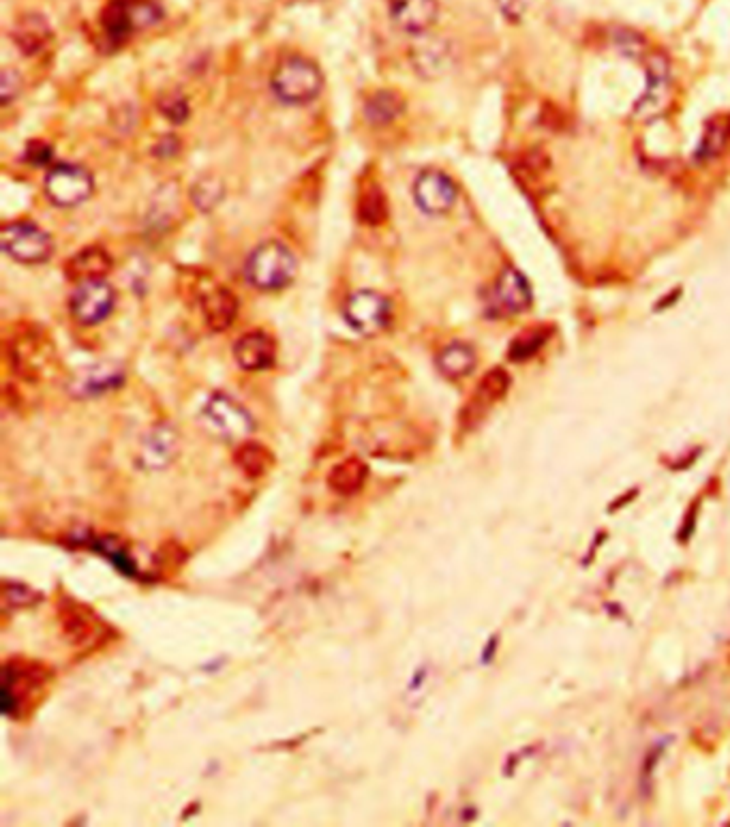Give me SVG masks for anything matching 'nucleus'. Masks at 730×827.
Returning a JSON list of instances; mask_svg holds the SVG:
<instances>
[{
	"label": "nucleus",
	"mask_w": 730,
	"mask_h": 827,
	"mask_svg": "<svg viewBox=\"0 0 730 827\" xmlns=\"http://www.w3.org/2000/svg\"><path fill=\"white\" fill-rule=\"evenodd\" d=\"M161 18L163 11L155 0H114L103 13V28L112 43H123Z\"/></svg>",
	"instance_id": "4"
},
{
	"label": "nucleus",
	"mask_w": 730,
	"mask_h": 827,
	"mask_svg": "<svg viewBox=\"0 0 730 827\" xmlns=\"http://www.w3.org/2000/svg\"><path fill=\"white\" fill-rule=\"evenodd\" d=\"M45 195L60 208H73L86 202L95 189L93 174L82 165L58 163L45 176Z\"/></svg>",
	"instance_id": "5"
},
{
	"label": "nucleus",
	"mask_w": 730,
	"mask_h": 827,
	"mask_svg": "<svg viewBox=\"0 0 730 827\" xmlns=\"http://www.w3.org/2000/svg\"><path fill=\"white\" fill-rule=\"evenodd\" d=\"M3 598H5V605H9V607L26 609V607L37 605L41 600V594L35 592L33 588H28L26 583L5 581L3 583Z\"/></svg>",
	"instance_id": "30"
},
{
	"label": "nucleus",
	"mask_w": 730,
	"mask_h": 827,
	"mask_svg": "<svg viewBox=\"0 0 730 827\" xmlns=\"http://www.w3.org/2000/svg\"><path fill=\"white\" fill-rule=\"evenodd\" d=\"M225 198V185L217 176H202L191 187V200L200 213H212Z\"/></svg>",
	"instance_id": "28"
},
{
	"label": "nucleus",
	"mask_w": 730,
	"mask_h": 827,
	"mask_svg": "<svg viewBox=\"0 0 730 827\" xmlns=\"http://www.w3.org/2000/svg\"><path fill=\"white\" fill-rule=\"evenodd\" d=\"M343 318L358 335H377L390 322V300L375 290H358L347 296Z\"/></svg>",
	"instance_id": "7"
},
{
	"label": "nucleus",
	"mask_w": 730,
	"mask_h": 827,
	"mask_svg": "<svg viewBox=\"0 0 730 827\" xmlns=\"http://www.w3.org/2000/svg\"><path fill=\"white\" fill-rule=\"evenodd\" d=\"M54 680V671L39 660L11 658L5 663L3 710L9 718L22 720L45 697Z\"/></svg>",
	"instance_id": "1"
},
{
	"label": "nucleus",
	"mask_w": 730,
	"mask_h": 827,
	"mask_svg": "<svg viewBox=\"0 0 730 827\" xmlns=\"http://www.w3.org/2000/svg\"><path fill=\"white\" fill-rule=\"evenodd\" d=\"M495 3H497L499 11L504 13L506 20L521 22L534 0H495Z\"/></svg>",
	"instance_id": "35"
},
{
	"label": "nucleus",
	"mask_w": 730,
	"mask_h": 827,
	"mask_svg": "<svg viewBox=\"0 0 730 827\" xmlns=\"http://www.w3.org/2000/svg\"><path fill=\"white\" fill-rule=\"evenodd\" d=\"M272 93L287 105H304L319 97L324 88V75L313 60L304 56H287L272 71Z\"/></svg>",
	"instance_id": "3"
},
{
	"label": "nucleus",
	"mask_w": 730,
	"mask_h": 827,
	"mask_svg": "<svg viewBox=\"0 0 730 827\" xmlns=\"http://www.w3.org/2000/svg\"><path fill=\"white\" fill-rule=\"evenodd\" d=\"M234 358L240 369L266 371L277 363V343L262 330H251L236 341Z\"/></svg>",
	"instance_id": "16"
},
{
	"label": "nucleus",
	"mask_w": 730,
	"mask_h": 827,
	"mask_svg": "<svg viewBox=\"0 0 730 827\" xmlns=\"http://www.w3.org/2000/svg\"><path fill=\"white\" fill-rule=\"evenodd\" d=\"M510 388V375L504 369H493L482 378L478 384L474 397L467 403V408L461 414V423L465 429H474L484 414L489 412L497 401L506 397Z\"/></svg>",
	"instance_id": "14"
},
{
	"label": "nucleus",
	"mask_w": 730,
	"mask_h": 827,
	"mask_svg": "<svg viewBox=\"0 0 730 827\" xmlns=\"http://www.w3.org/2000/svg\"><path fill=\"white\" fill-rule=\"evenodd\" d=\"M412 60H414V67L418 69L420 75H424V78H435V75L444 73V69L450 63L448 43L439 41V39L422 41V43L416 45Z\"/></svg>",
	"instance_id": "25"
},
{
	"label": "nucleus",
	"mask_w": 730,
	"mask_h": 827,
	"mask_svg": "<svg viewBox=\"0 0 730 827\" xmlns=\"http://www.w3.org/2000/svg\"><path fill=\"white\" fill-rule=\"evenodd\" d=\"M234 463H236L238 472L247 480H260L272 468H275L277 457L266 444L249 440V442H242L234 450Z\"/></svg>",
	"instance_id": "19"
},
{
	"label": "nucleus",
	"mask_w": 730,
	"mask_h": 827,
	"mask_svg": "<svg viewBox=\"0 0 730 827\" xmlns=\"http://www.w3.org/2000/svg\"><path fill=\"white\" fill-rule=\"evenodd\" d=\"M58 620L60 628H63V635L67 643L71 645H90L101 639V633L105 630V624L101 622L99 615L78 603L75 598H63L58 605Z\"/></svg>",
	"instance_id": "11"
},
{
	"label": "nucleus",
	"mask_w": 730,
	"mask_h": 827,
	"mask_svg": "<svg viewBox=\"0 0 730 827\" xmlns=\"http://www.w3.org/2000/svg\"><path fill=\"white\" fill-rule=\"evenodd\" d=\"M178 148H180V142H178L176 135H165V138H161V142L157 144L155 153L161 159H172L178 153Z\"/></svg>",
	"instance_id": "36"
},
{
	"label": "nucleus",
	"mask_w": 730,
	"mask_h": 827,
	"mask_svg": "<svg viewBox=\"0 0 730 827\" xmlns=\"http://www.w3.org/2000/svg\"><path fill=\"white\" fill-rule=\"evenodd\" d=\"M728 140H730L728 120H726V123H724V120H720V118L711 120V123L707 125V129H705V133H703L701 144H698V148H696V155H694L696 161H698V163H707V161H711V159L720 157L722 150H724L726 144H728Z\"/></svg>",
	"instance_id": "27"
},
{
	"label": "nucleus",
	"mask_w": 730,
	"mask_h": 827,
	"mask_svg": "<svg viewBox=\"0 0 730 827\" xmlns=\"http://www.w3.org/2000/svg\"><path fill=\"white\" fill-rule=\"evenodd\" d=\"M202 309L206 324L215 330V333H221V330H227L236 320L238 300L227 288H215L204 296Z\"/></svg>",
	"instance_id": "23"
},
{
	"label": "nucleus",
	"mask_w": 730,
	"mask_h": 827,
	"mask_svg": "<svg viewBox=\"0 0 730 827\" xmlns=\"http://www.w3.org/2000/svg\"><path fill=\"white\" fill-rule=\"evenodd\" d=\"M298 262L290 247L277 240L262 243L247 258L245 277L257 290L275 292L290 285L296 277Z\"/></svg>",
	"instance_id": "2"
},
{
	"label": "nucleus",
	"mask_w": 730,
	"mask_h": 827,
	"mask_svg": "<svg viewBox=\"0 0 730 827\" xmlns=\"http://www.w3.org/2000/svg\"><path fill=\"white\" fill-rule=\"evenodd\" d=\"M3 251L20 264H43L54 253V240L35 223L15 221L3 228Z\"/></svg>",
	"instance_id": "6"
},
{
	"label": "nucleus",
	"mask_w": 730,
	"mask_h": 827,
	"mask_svg": "<svg viewBox=\"0 0 730 827\" xmlns=\"http://www.w3.org/2000/svg\"><path fill=\"white\" fill-rule=\"evenodd\" d=\"M50 39H52V28L48 20H45L39 13L22 15L18 24H15L13 28V41L26 56L41 52L45 45L50 43Z\"/></svg>",
	"instance_id": "22"
},
{
	"label": "nucleus",
	"mask_w": 730,
	"mask_h": 827,
	"mask_svg": "<svg viewBox=\"0 0 730 827\" xmlns=\"http://www.w3.org/2000/svg\"><path fill=\"white\" fill-rule=\"evenodd\" d=\"M390 18L407 35L429 33L439 18L437 0H392Z\"/></svg>",
	"instance_id": "15"
},
{
	"label": "nucleus",
	"mask_w": 730,
	"mask_h": 827,
	"mask_svg": "<svg viewBox=\"0 0 730 827\" xmlns=\"http://www.w3.org/2000/svg\"><path fill=\"white\" fill-rule=\"evenodd\" d=\"M114 262L110 253L101 247H88L73 255L67 264V277L71 281H90V279H105L112 270Z\"/></svg>",
	"instance_id": "21"
},
{
	"label": "nucleus",
	"mask_w": 730,
	"mask_h": 827,
	"mask_svg": "<svg viewBox=\"0 0 730 827\" xmlns=\"http://www.w3.org/2000/svg\"><path fill=\"white\" fill-rule=\"evenodd\" d=\"M369 478V465L364 463L360 457H347L345 461L337 463L328 472V487L341 498H352L364 485H367Z\"/></svg>",
	"instance_id": "18"
},
{
	"label": "nucleus",
	"mask_w": 730,
	"mask_h": 827,
	"mask_svg": "<svg viewBox=\"0 0 730 827\" xmlns=\"http://www.w3.org/2000/svg\"><path fill=\"white\" fill-rule=\"evenodd\" d=\"M551 337V330L546 328H531L527 333H523L521 337H516L510 345L508 350V358L512 363H525V360L534 358L542 348L544 343L549 341Z\"/></svg>",
	"instance_id": "29"
},
{
	"label": "nucleus",
	"mask_w": 730,
	"mask_h": 827,
	"mask_svg": "<svg viewBox=\"0 0 730 827\" xmlns=\"http://www.w3.org/2000/svg\"><path fill=\"white\" fill-rule=\"evenodd\" d=\"M478 356L476 350L471 348L469 343L454 341L448 343L444 350H441L435 358L437 371L448 380H463L467 375L476 369Z\"/></svg>",
	"instance_id": "20"
},
{
	"label": "nucleus",
	"mask_w": 730,
	"mask_h": 827,
	"mask_svg": "<svg viewBox=\"0 0 730 827\" xmlns=\"http://www.w3.org/2000/svg\"><path fill=\"white\" fill-rule=\"evenodd\" d=\"M204 416L225 438H242L255 429L251 414L225 393H215L206 401Z\"/></svg>",
	"instance_id": "13"
},
{
	"label": "nucleus",
	"mask_w": 730,
	"mask_h": 827,
	"mask_svg": "<svg viewBox=\"0 0 730 827\" xmlns=\"http://www.w3.org/2000/svg\"><path fill=\"white\" fill-rule=\"evenodd\" d=\"M414 200L424 215L441 217L452 210L459 198V189L452 178L439 170H424L414 183Z\"/></svg>",
	"instance_id": "10"
},
{
	"label": "nucleus",
	"mask_w": 730,
	"mask_h": 827,
	"mask_svg": "<svg viewBox=\"0 0 730 827\" xmlns=\"http://www.w3.org/2000/svg\"><path fill=\"white\" fill-rule=\"evenodd\" d=\"M534 303V292L527 277L519 268L506 266L495 281V288L491 294V307L499 315H519L527 311Z\"/></svg>",
	"instance_id": "12"
},
{
	"label": "nucleus",
	"mask_w": 730,
	"mask_h": 827,
	"mask_svg": "<svg viewBox=\"0 0 730 827\" xmlns=\"http://www.w3.org/2000/svg\"><path fill=\"white\" fill-rule=\"evenodd\" d=\"M645 67H647V88L634 103V116L649 120L653 116H658L666 108L668 99H671L673 75H671V63H668V58L662 54H649L645 60Z\"/></svg>",
	"instance_id": "9"
},
{
	"label": "nucleus",
	"mask_w": 730,
	"mask_h": 827,
	"mask_svg": "<svg viewBox=\"0 0 730 827\" xmlns=\"http://www.w3.org/2000/svg\"><path fill=\"white\" fill-rule=\"evenodd\" d=\"M405 110V101L399 93L394 90H379L373 97H369L367 105H364V116H367L369 123L384 127L392 120H397Z\"/></svg>",
	"instance_id": "26"
},
{
	"label": "nucleus",
	"mask_w": 730,
	"mask_h": 827,
	"mask_svg": "<svg viewBox=\"0 0 730 827\" xmlns=\"http://www.w3.org/2000/svg\"><path fill=\"white\" fill-rule=\"evenodd\" d=\"M178 433L172 425L161 423L157 427H152L150 433L146 435V440L142 444V455L140 461L146 468H165L167 463L174 461L176 453H178Z\"/></svg>",
	"instance_id": "17"
},
{
	"label": "nucleus",
	"mask_w": 730,
	"mask_h": 827,
	"mask_svg": "<svg viewBox=\"0 0 730 827\" xmlns=\"http://www.w3.org/2000/svg\"><path fill=\"white\" fill-rule=\"evenodd\" d=\"M123 384V371L114 365H97L82 371L80 378H75L73 393L75 395H101L105 390Z\"/></svg>",
	"instance_id": "24"
},
{
	"label": "nucleus",
	"mask_w": 730,
	"mask_h": 827,
	"mask_svg": "<svg viewBox=\"0 0 730 827\" xmlns=\"http://www.w3.org/2000/svg\"><path fill=\"white\" fill-rule=\"evenodd\" d=\"M615 45L619 52L628 58H638L645 52V39L628 28H619L615 33Z\"/></svg>",
	"instance_id": "32"
},
{
	"label": "nucleus",
	"mask_w": 730,
	"mask_h": 827,
	"mask_svg": "<svg viewBox=\"0 0 730 827\" xmlns=\"http://www.w3.org/2000/svg\"><path fill=\"white\" fill-rule=\"evenodd\" d=\"M20 90H22L20 73L13 69H5L3 78H0V101H3V105H9L15 97L20 95Z\"/></svg>",
	"instance_id": "34"
},
{
	"label": "nucleus",
	"mask_w": 730,
	"mask_h": 827,
	"mask_svg": "<svg viewBox=\"0 0 730 827\" xmlns=\"http://www.w3.org/2000/svg\"><path fill=\"white\" fill-rule=\"evenodd\" d=\"M52 159H54V148H52L48 142H43V140L28 142V146H26V150H24V161H26V163H30V165H35V168H39V165L52 163Z\"/></svg>",
	"instance_id": "33"
},
{
	"label": "nucleus",
	"mask_w": 730,
	"mask_h": 827,
	"mask_svg": "<svg viewBox=\"0 0 730 827\" xmlns=\"http://www.w3.org/2000/svg\"><path fill=\"white\" fill-rule=\"evenodd\" d=\"M728 133H730V120H728Z\"/></svg>",
	"instance_id": "37"
},
{
	"label": "nucleus",
	"mask_w": 730,
	"mask_h": 827,
	"mask_svg": "<svg viewBox=\"0 0 730 827\" xmlns=\"http://www.w3.org/2000/svg\"><path fill=\"white\" fill-rule=\"evenodd\" d=\"M116 305V290L105 279H90L78 283L73 290L69 307L71 315L82 326H95L112 313Z\"/></svg>",
	"instance_id": "8"
},
{
	"label": "nucleus",
	"mask_w": 730,
	"mask_h": 827,
	"mask_svg": "<svg viewBox=\"0 0 730 827\" xmlns=\"http://www.w3.org/2000/svg\"><path fill=\"white\" fill-rule=\"evenodd\" d=\"M159 110L161 114L172 120L176 125H182L189 118V103L180 93H165L159 97Z\"/></svg>",
	"instance_id": "31"
}]
</instances>
